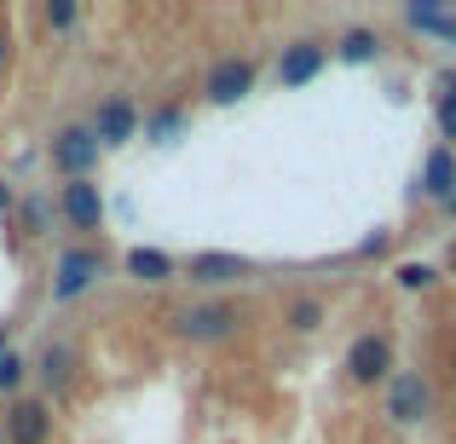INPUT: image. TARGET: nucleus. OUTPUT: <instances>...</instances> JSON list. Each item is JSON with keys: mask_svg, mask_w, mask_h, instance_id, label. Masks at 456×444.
I'll use <instances>...</instances> for the list:
<instances>
[{"mask_svg": "<svg viewBox=\"0 0 456 444\" xmlns=\"http://www.w3.org/2000/svg\"><path fill=\"white\" fill-rule=\"evenodd\" d=\"M341 369H346V381H353V387H387L393 369H399V358H393V341L381 329H364L353 346H346Z\"/></svg>", "mask_w": 456, "mask_h": 444, "instance_id": "obj_1", "label": "nucleus"}, {"mask_svg": "<svg viewBox=\"0 0 456 444\" xmlns=\"http://www.w3.org/2000/svg\"><path fill=\"white\" fill-rule=\"evenodd\" d=\"M174 329L197 346H214V341H232V335L243 329V311H237L232 300H197V306L174 311Z\"/></svg>", "mask_w": 456, "mask_h": 444, "instance_id": "obj_2", "label": "nucleus"}, {"mask_svg": "<svg viewBox=\"0 0 456 444\" xmlns=\"http://www.w3.org/2000/svg\"><path fill=\"white\" fill-rule=\"evenodd\" d=\"M387 416L399 427H422L428 416H434V381H428L422 369H393V381H387Z\"/></svg>", "mask_w": 456, "mask_h": 444, "instance_id": "obj_3", "label": "nucleus"}, {"mask_svg": "<svg viewBox=\"0 0 456 444\" xmlns=\"http://www.w3.org/2000/svg\"><path fill=\"white\" fill-rule=\"evenodd\" d=\"M99 278H104V248H64L58 266H53V300L69 306V300H81Z\"/></svg>", "mask_w": 456, "mask_h": 444, "instance_id": "obj_4", "label": "nucleus"}, {"mask_svg": "<svg viewBox=\"0 0 456 444\" xmlns=\"http://www.w3.org/2000/svg\"><path fill=\"white\" fill-rule=\"evenodd\" d=\"M53 167L64 179H93V167H99V139H93V127H64V133H53Z\"/></svg>", "mask_w": 456, "mask_h": 444, "instance_id": "obj_5", "label": "nucleus"}, {"mask_svg": "<svg viewBox=\"0 0 456 444\" xmlns=\"http://www.w3.org/2000/svg\"><path fill=\"white\" fill-rule=\"evenodd\" d=\"M255 58H220V64L202 76V99L208 104H243L255 93Z\"/></svg>", "mask_w": 456, "mask_h": 444, "instance_id": "obj_6", "label": "nucleus"}, {"mask_svg": "<svg viewBox=\"0 0 456 444\" xmlns=\"http://www.w3.org/2000/svg\"><path fill=\"white\" fill-rule=\"evenodd\" d=\"M0 439L6 444H46L53 439V410H46L41 399H18L0 416Z\"/></svg>", "mask_w": 456, "mask_h": 444, "instance_id": "obj_7", "label": "nucleus"}, {"mask_svg": "<svg viewBox=\"0 0 456 444\" xmlns=\"http://www.w3.org/2000/svg\"><path fill=\"white\" fill-rule=\"evenodd\" d=\"M87 127H93V139H99V150H116V145H127V139L139 133V110L127 99H104Z\"/></svg>", "mask_w": 456, "mask_h": 444, "instance_id": "obj_8", "label": "nucleus"}, {"mask_svg": "<svg viewBox=\"0 0 456 444\" xmlns=\"http://www.w3.org/2000/svg\"><path fill=\"white\" fill-rule=\"evenodd\" d=\"M58 214H64L76 231H99V225H104V197H99V185H93V179H69L64 197H58Z\"/></svg>", "mask_w": 456, "mask_h": 444, "instance_id": "obj_9", "label": "nucleus"}, {"mask_svg": "<svg viewBox=\"0 0 456 444\" xmlns=\"http://www.w3.org/2000/svg\"><path fill=\"white\" fill-rule=\"evenodd\" d=\"M248 271H255V266H248L243 254H191L185 278L197 283V289H225V283H243Z\"/></svg>", "mask_w": 456, "mask_h": 444, "instance_id": "obj_10", "label": "nucleus"}, {"mask_svg": "<svg viewBox=\"0 0 456 444\" xmlns=\"http://www.w3.org/2000/svg\"><path fill=\"white\" fill-rule=\"evenodd\" d=\"M323 64H330V46H323V41H289L283 58H278V81H283V87H306Z\"/></svg>", "mask_w": 456, "mask_h": 444, "instance_id": "obj_11", "label": "nucleus"}, {"mask_svg": "<svg viewBox=\"0 0 456 444\" xmlns=\"http://www.w3.org/2000/svg\"><path fill=\"white\" fill-rule=\"evenodd\" d=\"M76 369H81V352L69 341H46L41 346V381H46V392H69V387H76Z\"/></svg>", "mask_w": 456, "mask_h": 444, "instance_id": "obj_12", "label": "nucleus"}, {"mask_svg": "<svg viewBox=\"0 0 456 444\" xmlns=\"http://www.w3.org/2000/svg\"><path fill=\"white\" fill-rule=\"evenodd\" d=\"M422 197H434L439 208L456 197V150L451 145L428 150V162H422Z\"/></svg>", "mask_w": 456, "mask_h": 444, "instance_id": "obj_13", "label": "nucleus"}, {"mask_svg": "<svg viewBox=\"0 0 456 444\" xmlns=\"http://www.w3.org/2000/svg\"><path fill=\"white\" fill-rule=\"evenodd\" d=\"M185 127H191V116L185 110H179V104H162V110H151L145 116V139H151V145H179V139H185Z\"/></svg>", "mask_w": 456, "mask_h": 444, "instance_id": "obj_14", "label": "nucleus"}, {"mask_svg": "<svg viewBox=\"0 0 456 444\" xmlns=\"http://www.w3.org/2000/svg\"><path fill=\"white\" fill-rule=\"evenodd\" d=\"M122 266H127V278H139V283H167V278H174V260H167L162 254V248H127V260H122Z\"/></svg>", "mask_w": 456, "mask_h": 444, "instance_id": "obj_15", "label": "nucleus"}, {"mask_svg": "<svg viewBox=\"0 0 456 444\" xmlns=\"http://www.w3.org/2000/svg\"><path fill=\"white\" fill-rule=\"evenodd\" d=\"M335 58H341V64H376L381 58V35L376 29H346L341 46H335Z\"/></svg>", "mask_w": 456, "mask_h": 444, "instance_id": "obj_16", "label": "nucleus"}, {"mask_svg": "<svg viewBox=\"0 0 456 444\" xmlns=\"http://www.w3.org/2000/svg\"><path fill=\"white\" fill-rule=\"evenodd\" d=\"M53 214H58V208H53V197H41V190L18 202V225H23L29 237H46V231H53Z\"/></svg>", "mask_w": 456, "mask_h": 444, "instance_id": "obj_17", "label": "nucleus"}, {"mask_svg": "<svg viewBox=\"0 0 456 444\" xmlns=\"http://www.w3.org/2000/svg\"><path fill=\"white\" fill-rule=\"evenodd\" d=\"M323 318H330V311H323V300H312V295L289 300V311H283V323H289L295 335H318V329H323Z\"/></svg>", "mask_w": 456, "mask_h": 444, "instance_id": "obj_18", "label": "nucleus"}, {"mask_svg": "<svg viewBox=\"0 0 456 444\" xmlns=\"http://www.w3.org/2000/svg\"><path fill=\"white\" fill-rule=\"evenodd\" d=\"M434 116H439V133H445V145H456V69H445V76H439V104H434Z\"/></svg>", "mask_w": 456, "mask_h": 444, "instance_id": "obj_19", "label": "nucleus"}, {"mask_svg": "<svg viewBox=\"0 0 456 444\" xmlns=\"http://www.w3.org/2000/svg\"><path fill=\"white\" fill-rule=\"evenodd\" d=\"M393 278H399V289L422 295V289H434V283H439V271H434V266H422V260H404V266L393 271Z\"/></svg>", "mask_w": 456, "mask_h": 444, "instance_id": "obj_20", "label": "nucleus"}, {"mask_svg": "<svg viewBox=\"0 0 456 444\" xmlns=\"http://www.w3.org/2000/svg\"><path fill=\"white\" fill-rule=\"evenodd\" d=\"M41 23H46V29H69V23H76V0H46Z\"/></svg>", "mask_w": 456, "mask_h": 444, "instance_id": "obj_21", "label": "nucleus"}, {"mask_svg": "<svg viewBox=\"0 0 456 444\" xmlns=\"http://www.w3.org/2000/svg\"><path fill=\"white\" fill-rule=\"evenodd\" d=\"M23 387V358H0V392H18Z\"/></svg>", "mask_w": 456, "mask_h": 444, "instance_id": "obj_22", "label": "nucleus"}, {"mask_svg": "<svg viewBox=\"0 0 456 444\" xmlns=\"http://www.w3.org/2000/svg\"><path fill=\"white\" fill-rule=\"evenodd\" d=\"M6 64H12V29L0 23V69H6Z\"/></svg>", "mask_w": 456, "mask_h": 444, "instance_id": "obj_23", "label": "nucleus"}, {"mask_svg": "<svg viewBox=\"0 0 456 444\" xmlns=\"http://www.w3.org/2000/svg\"><path fill=\"white\" fill-rule=\"evenodd\" d=\"M12 208H18V197H12V185L0 179V214H12Z\"/></svg>", "mask_w": 456, "mask_h": 444, "instance_id": "obj_24", "label": "nucleus"}, {"mask_svg": "<svg viewBox=\"0 0 456 444\" xmlns=\"http://www.w3.org/2000/svg\"><path fill=\"white\" fill-rule=\"evenodd\" d=\"M0 358H6V323H0Z\"/></svg>", "mask_w": 456, "mask_h": 444, "instance_id": "obj_25", "label": "nucleus"}, {"mask_svg": "<svg viewBox=\"0 0 456 444\" xmlns=\"http://www.w3.org/2000/svg\"><path fill=\"white\" fill-rule=\"evenodd\" d=\"M451 271H456V243H451Z\"/></svg>", "mask_w": 456, "mask_h": 444, "instance_id": "obj_26", "label": "nucleus"}]
</instances>
